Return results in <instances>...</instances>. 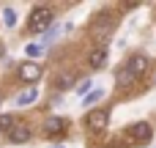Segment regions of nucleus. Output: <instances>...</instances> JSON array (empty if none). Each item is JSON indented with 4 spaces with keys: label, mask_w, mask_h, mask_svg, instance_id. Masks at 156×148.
Returning <instances> with one entry per match:
<instances>
[{
    "label": "nucleus",
    "mask_w": 156,
    "mask_h": 148,
    "mask_svg": "<svg viewBox=\"0 0 156 148\" xmlns=\"http://www.w3.org/2000/svg\"><path fill=\"white\" fill-rule=\"evenodd\" d=\"M148 66H151V60H148L145 55H134V58H129V60L115 71V82H118L121 88H129V85H134L140 77H145Z\"/></svg>",
    "instance_id": "nucleus-1"
},
{
    "label": "nucleus",
    "mask_w": 156,
    "mask_h": 148,
    "mask_svg": "<svg viewBox=\"0 0 156 148\" xmlns=\"http://www.w3.org/2000/svg\"><path fill=\"white\" fill-rule=\"evenodd\" d=\"M52 25H55V14H52V8H47V5H36V8L30 11V19H27V33H47Z\"/></svg>",
    "instance_id": "nucleus-2"
},
{
    "label": "nucleus",
    "mask_w": 156,
    "mask_h": 148,
    "mask_svg": "<svg viewBox=\"0 0 156 148\" xmlns=\"http://www.w3.org/2000/svg\"><path fill=\"white\" fill-rule=\"evenodd\" d=\"M112 30H115V16H112L110 11H101V14L90 22V36H96V38L101 41V47H104V38H107Z\"/></svg>",
    "instance_id": "nucleus-3"
},
{
    "label": "nucleus",
    "mask_w": 156,
    "mask_h": 148,
    "mask_svg": "<svg viewBox=\"0 0 156 148\" xmlns=\"http://www.w3.org/2000/svg\"><path fill=\"white\" fill-rule=\"evenodd\" d=\"M85 124H88V129H90V132H104V129H107V124H110V110H104V107L90 110V113H88V118H85Z\"/></svg>",
    "instance_id": "nucleus-4"
},
{
    "label": "nucleus",
    "mask_w": 156,
    "mask_h": 148,
    "mask_svg": "<svg viewBox=\"0 0 156 148\" xmlns=\"http://www.w3.org/2000/svg\"><path fill=\"white\" fill-rule=\"evenodd\" d=\"M16 74H19V80L22 82H27V85H33V82H38L41 80V66L38 63H33V60H27V63H22L19 69H16Z\"/></svg>",
    "instance_id": "nucleus-5"
},
{
    "label": "nucleus",
    "mask_w": 156,
    "mask_h": 148,
    "mask_svg": "<svg viewBox=\"0 0 156 148\" xmlns=\"http://www.w3.org/2000/svg\"><path fill=\"white\" fill-rule=\"evenodd\" d=\"M129 137H132L134 143H148V140L154 137V129H151V124H145V121H140V124H134V126H129Z\"/></svg>",
    "instance_id": "nucleus-6"
},
{
    "label": "nucleus",
    "mask_w": 156,
    "mask_h": 148,
    "mask_svg": "<svg viewBox=\"0 0 156 148\" xmlns=\"http://www.w3.org/2000/svg\"><path fill=\"white\" fill-rule=\"evenodd\" d=\"M8 140L16 143V146H19V143H27V140H30V129H27L25 124H14L11 132H8Z\"/></svg>",
    "instance_id": "nucleus-7"
},
{
    "label": "nucleus",
    "mask_w": 156,
    "mask_h": 148,
    "mask_svg": "<svg viewBox=\"0 0 156 148\" xmlns=\"http://www.w3.org/2000/svg\"><path fill=\"white\" fill-rule=\"evenodd\" d=\"M88 63H90L93 69H101V66L107 63V47H101V44H99V47L88 55Z\"/></svg>",
    "instance_id": "nucleus-8"
},
{
    "label": "nucleus",
    "mask_w": 156,
    "mask_h": 148,
    "mask_svg": "<svg viewBox=\"0 0 156 148\" xmlns=\"http://www.w3.org/2000/svg\"><path fill=\"white\" fill-rule=\"evenodd\" d=\"M66 118H58V115H52L49 121H47V135H63L66 132Z\"/></svg>",
    "instance_id": "nucleus-9"
},
{
    "label": "nucleus",
    "mask_w": 156,
    "mask_h": 148,
    "mask_svg": "<svg viewBox=\"0 0 156 148\" xmlns=\"http://www.w3.org/2000/svg\"><path fill=\"white\" fill-rule=\"evenodd\" d=\"M36 99H38V91H36V88H27V91H22V93L16 96V104H19V107H27V104H33Z\"/></svg>",
    "instance_id": "nucleus-10"
},
{
    "label": "nucleus",
    "mask_w": 156,
    "mask_h": 148,
    "mask_svg": "<svg viewBox=\"0 0 156 148\" xmlns=\"http://www.w3.org/2000/svg\"><path fill=\"white\" fill-rule=\"evenodd\" d=\"M55 85H58V91H69V88L74 85V77H71V74H60V77L55 80Z\"/></svg>",
    "instance_id": "nucleus-11"
},
{
    "label": "nucleus",
    "mask_w": 156,
    "mask_h": 148,
    "mask_svg": "<svg viewBox=\"0 0 156 148\" xmlns=\"http://www.w3.org/2000/svg\"><path fill=\"white\" fill-rule=\"evenodd\" d=\"M14 124H16V118H14V115H0V132H5V135H8Z\"/></svg>",
    "instance_id": "nucleus-12"
},
{
    "label": "nucleus",
    "mask_w": 156,
    "mask_h": 148,
    "mask_svg": "<svg viewBox=\"0 0 156 148\" xmlns=\"http://www.w3.org/2000/svg\"><path fill=\"white\" fill-rule=\"evenodd\" d=\"M3 19H5V27H14V25H16V11L8 5V8L3 11Z\"/></svg>",
    "instance_id": "nucleus-13"
},
{
    "label": "nucleus",
    "mask_w": 156,
    "mask_h": 148,
    "mask_svg": "<svg viewBox=\"0 0 156 148\" xmlns=\"http://www.w3.org/2000/svg\"><path fill=\"white\" fill-rule=\"evenodd\" d=\"M101 96H104L101 91H93V93H88V96H85V104H88V107H93V104H96Z\"/></svg>",
    "instance_id": "nucleus-14"
},
{
    "label": "nucleus",
    "mask_w": 156,
    "mask_h": 148,
    "mask_svg": "<svg viewBox=\"0 0 156 148\" xmlns=\"http://www.w3.org/2000/svg\"><path fill=\"white\" fill-rule=\"evenodd\" d=\"M25 52H27V58H38L41 55V47L38 44H30V47H25Z\"/></svg>",
    "instance_id": "nucleus-15"
},
{
    "label": "nucleus",
    "mask_w": 156,
    "mask_h": 148,
    "mask_svg": "<svg viewBox=\"0 0 156 148\" xmlns=\"http://www.w3.org/2000/svg\"><path fill=\"white\" fill-rule=\"evenodd\" d=\"M77 91H80V93H88V91H90V82H88V80H85V82H80V85H77Z\"/></svg>",
    "instance_id": "nucleus-16"
},
{
    "label": "nucleus",
    "mask_w": 156,
    "mask_h": 148,
    "mask_svg": "<svg viewBox=\"0 0 156 148\" xmlns=\"http://www.w3.org/2000/svg\"><path fill=\"white\" fill-rule=\"evenodd\" d=\"M58 33H60V30H58V27H52V30H47V41H49V38H55V36H58Z\"/></svg>",
    "instance_id": "nucleus-17"
},
{
    "label": "nucleus",
    "mask_w": 156,
    "mask_h": 148,
    "mask_svg": "<svg viewBox=\"0 0 156 148\" xmlns=\"http://www.w3.org/2000/svg\"><path fill=\"white\" fill-rule=\"evenodd\" d=\"M3 55H5V47H3V44H0V58H3Z\"/></svg>",
    "instance_id": "nucleus-18"
}]
</instances>
